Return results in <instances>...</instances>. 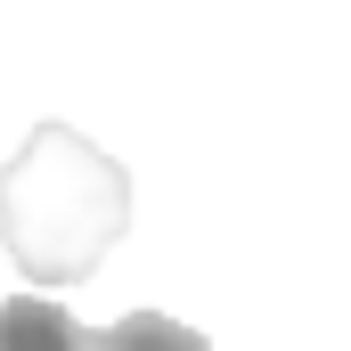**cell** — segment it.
<instances>
[{"label":"cell","instance_id":"6da1fadb","mask_svg":"<svg viewBox=\"0 0 351 351\" xmlns=\"http://www.w3.org/2000/svg\"><path fill=\"white\" fill-rule=\"evenodd\" d=\"M131 221V172L82 131L41 123L0 172V237L33 286H82Z\"/></svg>","mask_w":351,"mask_h":351},{"label":"cell","instance_id":"7a4b0ae2","mask_svg":"<svg viewBox=\"0 0 351 351\" xmlns=\"http://www.w3.org/2000/svg\"><path fill=\"white\" fill-rule=\"evenodd\" d=\"M0 351H98V327H82L66 302L16 294L0 302Z\"/></svg>","mask_w":351,"mask_h":351},{"label":"cell","instance_id":"3957f363","mask_svg":"<svg viewBox=\"0 0 351 351\" xmlns=\"http://www.w3.org/2000/svg\"><path fill=\"white\" fill-rule=\"evenodd\" d=\"M98 351H213L196 327H180L164 311H131V319H114V327H98Z\"/></svg>","mask_w":351,"mask_h":351}]
</instances>
